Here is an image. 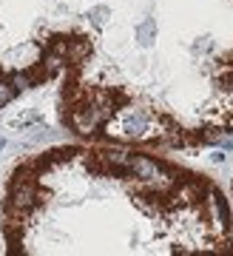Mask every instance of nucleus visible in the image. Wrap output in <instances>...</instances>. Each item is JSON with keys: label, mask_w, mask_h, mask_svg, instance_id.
<instances>
[{"label": "nucleus", "mask_w": 233, "mask_h": 256, "mask_svg": "<svg viewBox=\"0 0 233 256\" xmlns=\"http://www.w3.org/2000/svg\"><path fill=\"white\" fill-rule=\"evenodd\" d=\"M37 196H40V188H37L34 180H18L12 182V194H9V208L26 214L37 205Z\"/></svg>", "instance_id": "nucleus-1"}, {"label": "nucleus", "mask_w": 233, "mask_h": 256, "mask_svg": "<svg viewBox=\"0 0 233 256\" xmlns=\"http://www.w3.org/2000/svg\"><path fill=\"white\" fill-rule=\"evenodd\" d=\"M165 165L160 162V160H154V156H145V154H131V160H128V174L134 176V180H140V182H148V180H154V176L160 174Z\"/></svg>", "instance_id": "nucleus-2"}, {"label": "nucleus", "mask_w": 233, "mask_h": 256, "mask_svg": "<svg viewBox=\"0 0 233 256\" xmlns=\"http://www.w3.org/2000/svg\"><path fill=\"white\" fill-rule=\"evenodd\" d=\"M148 128H151V111L131 108L122 114V134L126 137H145Z\"/></svg>", "instance_id": "nucleus-3"}, {"label": "nucleus", "mask_w": 233, "mask_h": 256, "mask_svg": "<svg viewBox=\"0 0 233 256\" xmlns=\"http://www.w3.org/2000/svg\"><path fill=\"white\" fill-rule=\"evenodd\" d=\"M91 57V40L86 37H68V48H66V66H82Z\"/></svg>", "instance_id": "nucleus-4"}, {"label": "nucleus", "mask_w": 233, "mask_h": 256, "mask_svg": "<svg viewBox=\"0 0 233 256\" xmlns=\"http://www.w3.org/2000/svg\"><path fill=\"white\" fill-rule=\"evenodd\" d=\"M128 160H131V154L122 151V148H108V151L100 154V162L114 174H128Z\"/></svg>", "instance_id": "nucleus-5"}, {"label": "nucleus", "mask_w": 233, "mask_h": 256, "mask_svg": "<svg viewBox=\"0 0 233 256\" xmlns=\"http://www.w3.org/2000/svg\"><path fill=\"white\" fill-rule=\"evenodd\" d=\"M208 200L214 202V210H216V216H219V225H222L224 230L230 228V208H228V202H224V196L219 191H214L210 188V194H208Z\"/></svg>", "instance_id": "nucleus-6"}, {"label": "nucleus", "mask_w": 233, "mask_h": 256, "mask_svg": "<svg viewBox=\"0 0 233 256\" xmlns=\"http://www.w3.org/2000/svg\"><path fill=\"white\" fill-rule=\"evenodd\" d=\"M154 37H156V20L148 18L136 26V40H140V46H151Z\"/></svg>", "instance_id": "nucleus-7"}, {"label": "nucleus", "mask_w": 233, "mask_h": 256, "mask_svg": "<svg viewBox=\"0 0 233 256\" xmlns=\"http://www.w3.org/2000/svg\"><path fill=\"white\" fill-rule=\"evenodd\" d=\"M156 142H160V146L182 148V146H185V134H182V131H176V128H165L160 137H156Z\"/></svg>", "instance_id": "nucleus-8"}, {"label": "nucleus", "mask_w": 233, "mask_h": 256, "mask_svg": "<svg viewBox=\"0 0 233 256\" xmlns=\"http://www.w3.org/2000/svg\"><path fill=\"white\" fill-rule=\"evenodd\" d=\"M91 23H94V26H106L108 23V18H111V9H108V6H97V9H91Z\"/></svg>", "instance_id": "nucleus-9"}, {"label": "nucleus", "mask_w": 233, "mask_h": 256, "mask_svg": "<svg viewBox=\"0 0 233 256\" xmlns=\"http://www.w3.org/2000/svg\"><path fill=\"white\" fill-rule=\"evenodd\" d=\"M14 97H18V88L9 86V82H0V108H3L6 102H12Z\"/></svg>", "instance_id": "nucleus-10"}, {"label": "nucleus", "mask_w": 233, "mask_h": 256, "mask_svg": "<svg viewBox=\"0 0 233 256\" xmlns=\"http://www.w3.org/2000/svg\"><path fill=\"white\" fill-rule=\"evenodd\" d=\"M3 146H6V140H3V137H0V148H3Z\"/></svg>", "instance_id": "nucleus-11"}]
</instances>
